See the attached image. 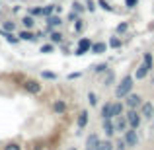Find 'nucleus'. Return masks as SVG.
<instances>
[{"instance_id": "22", "label": "nucleus", "mask_w": 154, "mask_h": 150, "mask_svg": "<svg viewBox=\"0 0 154 150\" xmlns=\"http://www.w3.org/2000/svg\"><path fill=\"white\" fill-rule=\"evenodd\" d=\"M125 111H127V107H125L123 99L113 101V119H115V117H119V115H125Z\"/></svg>"}, {"instance_id": "42", "label": "nucleus", "mask_w": 154, "mask_h": 150, "mask_svg": "<svg viewBox=\"0 0 154 150\" xmlns=\"http://www.w3.org/2000/svg\"><path fill=\"white\" fill-rule=\"evenodd\" d=\"M55 14H63V6L60 4H55Z\"/></svg>"}, {"instance_id": "17", "label": "nucleus", "mask_w": 154, "mask_h": 150, "mask_svg": "<svg viewBox=\"0 0 154 150\" xmlns=\"http://www.w3.org/2000/svg\"><path fill=\"white\" fill-rule=\"evenodd\" d=\"M100 117H102V119H113V101H105L102 105Z\"/></svg>"}, {"instance_id": "24", "label": "nucleus", "mask_w": 154, "mask_h": 150, "mask_svg": "<svg viewBox=\"0 0 154 150\" xmlns=\"http://www.w3.org/2000/svg\"><path fill=\"white\" fill-rule=\"evenodd\" d=\"M84 29H86V22H84V18L80 16V18L72 23V31H74L76 35H80V33H84Z\"/></svg>"}, {"instance_id": "16", "label": "nucleus", "mask_w": 154, "mask_h": 150, "mask_svg": "<svg viewBox=\"0 0 154 150\" xmlns=\"http://www.w3.org/2000/svg\"><path fill=\"white\" fill-rule=\"evenodd\" d=\"M107 49H109L107 41H94V43H92L90 53H92V55H103V53L107 51Z\"/></svg>"}, {"instance_id": "41", "label": "nucleus", "mask_w": 154, "mask_h": 150, "mask_svg": "<svg viewBox=\"0 0 154 150\" xmlns=\"http://www.w3.org/2000/svg\"><path fill=\"white\" fill-rule=\"evenodd\" d=\"M80 76H82V72H70L66 78H68V80H76V78H80Z\"/></svg>"}, {"instance_id": "35", "label": "nucleus", "mask_w": 154, "mask_h": 150, "mask_svg": "<svg viewBox=\"0 0 154 150\" xmlns=\"http://www.w3.org/2000/svg\"><path fill=\"white\" fill-rule=\"evenodd\" d=\"M86 99H88V103H90V107H96V105H98V94H96V92H88Z\"/></svg>"}, {"instance_id": "31", "label": "nucleus", "mask_w": 154, "mask_h": 150, "mask_svg": "<svg viewBox=\"0 0 154 150\" xmlns=\"http://www.w3.org/2000/svg\"><path fill=\"white\" fill-rule=\"evenodd\" d=\"M55 49H57V45H53V43L49 41V43H43V45L39 47V53H43V55H51V53H55Z\"/></svg>"}, {"instance_id": "43", "label": "nucleus", "mask_w": 154, "mask_h": 150, "mask_svg": "<svg viewBox=\"0 0 154 150\" xmlns=\"http://www.w3.org/2000/svg\"><path fill=\"white\" fill-rule=\"evenodd\" d=\"M150 121H152V127H154V115H152V119H150Z\"/></svg>"}, {"instance_id": "18", "label": "nucleus", "mask_w": 154, "mask_h": 150, "mask_svg": "<svg viewBox=\"0 0 154 150\" xmlns=\"http://www.w3.org/2000/svg\"><path fill=\"white\" fill-rule=\"evenodd\" d=\"M148 74H150V70H148L146 66H144L143 63L139 64V66L135 68V72H133V76H135V80H146Z\"/></svg>"}, {"instance_id": "13", "label": "nucleus", "mask_w": 154, "mask_h": 150, "mask_svg": "<svg viewBox=\"0 0 154 150\" xmlns=\"http://www.w3.org/2000/svg\"><path fill=\"white\" fill-rule=\"evenodd\" d=\"M18 37H20V41H29V43H35L37 41V35H35V31L33 29H20V33H18Z\"/></svg>"}, {"instance_id": "8", "label": "nucleus", "mask_w": 154, "mask_h": 150, "mask_svg": "<svg viewBox=\"0 0 154 150\" xmlns=\"http://www.w3.org/2000/svg\"><path fill=\"white\" fill-rule=\"evenodd\" d=\"M102 131L105 133V139H113V135L117 133L113 119H102Z\"/></svg>"}, {"instance_id": "32", "label": "nucleus", "mask_w": 154, "mask_h": 150, "mask_svg": "<svg viewBox=\"0 0 154 150\" xmlns=\"http://www.w3.org/2000/svg\"><path fill=\"white\" fill-rule=\"evenodd\" d=\"M27 14L33 18H43V6H31L27 8Z\"/></svg>"}, {"instance_id": "4", "label": "nucleus", "mask_w": 154, "mask_h": 150, "mask_svg": "<svg viewBox=\"0 0 154 150\" xmlns=\"http://www.w3.org/2000/svg\"><path fill=\"white\" fill-rule=\"evenodd\" d=\"M92 43H94V41H92L90 37H80L78 43H76V47H74V51H72V55H74V57H84L86 53H90Z\"/></svg>"}, {"instance_id": "28", "label": "nucleus", "mask_w": 154, "mask_h": 150, "mask_svg": "<svg viewBox=\"0 0 154 150\" xmlns=\"http://www.w3.org/2000/svg\"><path fill=\"white\" fill-rule=\"evenodd\" d=\"M109 68V64L107 63H98V64H94V66H92V72H94L96 76H102L105 70H107Z\"/></svg>"}, {"instance_id": "30", "label": "nucleus", "mask_w": 154, "mask_h": 150, "mask_svg": "<svg viewBox=\"0 0 154 150\" xmlns=\"http://www.w3.org/2000/svg\"><path fill=\"white\" fill-rule=\"evenodd\" d=\"M127 31H129V22H119V23L115 26V33L121 35V37H123Z\"/></svg>"}, {"instance_id": "36", "label": "nucleus", "mask_w": 154, "mask_h": 150, "mask_svg": "<svg viewBox=\"0 0 154 150\" xmlns=\"http://www.w3.org/2000/svg\"><path fill=\"white\" fill-rule=\"evenodd\" d=\"M84 4H86V10L90 12V14H94V12L98 10V2H96V0H84Z\"/></svg>"}, {"instance_id": "38", "label": "nucleus", "mask_w": 154, "mask_h": 150, "mask_svg": "<svg viewBox=\"0 0 154 150\" xmlns=\"http://www.w3.org/2000/svg\"><path fill=\"white\" fill-rule=\"evenodd\" d=\"M2 150H22V144L20 142H8Z\"/></svg>"}, {"instance_id": "3", "label": "nucleus", "mask_w": 154, "mask_h": 150, "mask_svg": "<svg viewBox=\"0 0 154 150\" xmlns=\"http://www.w3.org/2000/svg\"><path fill=\"white\" fill-rule=\"evenodd\" d=\"M125 119L129 123V129H137L139 131V127L143 125V115H140L139 109H127L125 111Z\"/></svg>"}, {"instance_id": "29", "label": "nucleus", "mask_w": 154, "mask_h": 150, "mask_svg": "<svg viewBox=\"0 0 154 150\" xmlns=\"http://www.w3.org/2000/svg\"><path fill=\"white\" fill-rule=\"evenodd\" d=\"M16 27H18V23H16L14 20H2V29L4 31H12V33H14Z\"/></svg>"}, {"instance_id": "14", "label": "nucleus", "mask_w": 154, "mask_h": 150, "mask_svg": "<svg viewBox=\"0 0 154 150\" xmlns=\"http://www.w3.org/2000/svg\"><path fill=\"white\" fill-rule=\"evenodd\" d=\"M47 39L53 43V45H63L64 43V33L60 29H53L49 35H47Z\"/></svg>"}, {"instance_id": "27", "label": "nucleus", "mask_w": 154, "mask_h": 150, "mask_svg": "<svg viewBox=\"0 0 154 150\" xmlns=\"http://www.w3.org/2000/svg\"><path fill=\"white\" fill-rule=\"evenodd\" d=\"M96 2H98V8H102L103 12H109V14H115V8L111 6V2H109V0H96Z\"/></svg>"}, {"instance_id": "45", "label": "nucleus", "mask_w": 154, "mask_h": 150, "mask_svg": "<svg viewBox=\"0 0 154 150\" xmlns=\"http://www.w3.org/2000/svg\"><path fill=\"white\" fill-rule=\"evenodd\" d=\"M53 2H55V0H53Z\"/></svg>"}, {"instance_id": "21", "label": "nucleus", "mask_w": 154, "mask_h": 150, "mask_svg": "<svg viewBox=\"0 0 154 150\" xmlns=\"http://www.w3.org/2000/svg\"><path fill=\"white\" fill-rule=\"evenodd\" d=\"M107 45H109V49H121L123 47V39H121V35H117V33H113L111 37L107 39Z\"/></svg>"}, {"instance_id": "26", "label": "nucleus", "mask_w": 154, "mask_h": 150, "mask_svg": "<svg viewBox=\"0 0 154 150\" xmlns=\"http://www.w3.org/2000/svg\"><path fill=\"white\" fill-rule=\"evenodd\" d=\"M143 64L148 68V70H152V68H154V55H152L150 51L143 53Z\"/></svg>"}, {"instance_id": "25", "label": "nucleus", "mask_w": 154, "mask_h": 150, "mask_svg": "<svg viewBox=\"0 0 154 150\" xmlns=\"http://www.w3.org/2000/svg\"><path fill=\"white\" fill-rule=\"evenodd\" d=\"M70 10H72V12H76L78 16H84V12H88V10H86V4L80 2V0H74V2L70 4Z\"/></svg>"}, {"instance_id": "23", "label": "nucleus", "mask_w": 154, "mask_h": 150, "mask_svg": "<svg viewBox=\"0 0 154 150\" xmlns=\"http://www.w3.org/2000/svg\"><path fill=\"white\" fill-rule=\"evenodd\" d=\"M0 35H2V37L10 43V45H18V43H20V37H18V35L12 33V31H4L2 27H0Z\"/></svg>"}, {"instance_id": "6", "label": "nucleus", "mask_w": 154, "mask_h": 150, "mask_svg": "<svg viewBox=\"0 0 154 150\" xmlns=\"http://www.w3.org/2000/svg\"><path fill=\"white\" fill-rule=\"evenodd\" d=\"M45 23H47L45 31H47V35H49L53 29H59V27H63L64 20L60 18V14H53V16H49V18H45Z\"/></svg>"}, {"instance_id": "39", "label": "nucleus", "mask_w": 154, "mask_h": 150, "mask_svg": "<svg viewBox=\"0 0 154 150\" xmlns=\"http://www.w3.org/2000/svg\"><path fill=\"white\" fill-rule=\"evenodd\" d=\"M125 6H127V10H135L139 6V0H125Z\"/></svg>"}, {"instance_id": "15", "label": "nucleus", "mask_w": 154, "mask_h": 150, "mask_svg": "<svg viewBox=\"0 0 154 150\" xmlns=\"http://www.w3.org/2000/svg\"><path fill=\"white\" fill-rule=\"evenodd\" d=\"M100 136L98 133H90V135L86 136V150H98V144H100Z\"/></svg>"}, {"instance_id": "10", "label": "nucleus", "mask_w": 154, "mask_h": 150, "mask_svg": "<svg viewBox=\"0 0 154 150\" xmlns=\"http://www.w3.org/2000/svg\"><path fill=\"white\" fill-rule=\"evenodd\" d=\"M102 76H103V86L105 88H111V86H115V84H117V74H115L113 68H107Z\"/></svg>"}, {"instance_id": "33", "label": "nucleus", "mask_w": 154, "mask_h": 150, "mask_svg": "<svg viewBox=\"0 0 154 150\" xmlns=\"http://www.w3.org/2000/svg\"><path fill=\"white\" fill-rule=\"evenodd\" d=\"M115 148V144H113L111 139H105V140H100L98 144V150H113Z\"/></svg>"}, {"instance_id": "11", "label": "nucleus", "mask_w": 154, "mask_h": 150, "mask_svg": "<svg viewBox=\"0 0 154 150\" xmlns=\"http://www.w3.org/2000/svg\"><path fill=\"white\" fill-rule=\"evenodd\" d=\"M88 121H90V113H88V109L78 111V115H76V127H78L80 131L88 127Z\"/></svg>"}, {"instance_id": "34", "label": "nucleus", "mask_w": 154, "mask_h": 150, "mask_svg": "<svg viewBox=\"0 0 154 150\" xmlns=\"http://www.w3.org/2000/svg\"><path fill=\"white\" fill-rule=\"evenodd\" d=\"M41 78L43 80H59V74L53 70H41Z\"/></svg>"}, {"instance_id": "2", "label": "nucleus", "mask_w": 154, "mask_h": 150, "mask_svg": "<svg viewBox=\"0 0 154 150\" xmlns=\"http://www.w3.org/2000/svg\"><path fill=\"white\" fill-rule=\"evenodd\" d=\"M22 88H23V92L29 94V96H39L43 92V84L35 78H26L23 84H22Z\"/></svg>"}, {"instance_id": "19", "label": "nucleus", "mask_w": 154, "mask_h": 150, "mask_svg": "<svg viewBox=\"0 0 154 150\" xmlns=\"http://www.w3.org/2000/svg\"><path fill=\"white\" fill-rule=\"evenodd\" d=\"M113 123H115V131L121 133V135H123V133L129 129V123H127V119H125V115L115 117V119H113Z\"/></svg>"}, {"instance_id": "9", "label": "nucleus", "mask_w": 154, "mask_h": 150, "mask_svg": "<svg viewBox=\"0 0 154 150\" xmlns=\"http://www.w3.org/2000/svg\"><path fill=\"white\" fill-rule=\"evenodd\" d=\"M51 111L55 113V115H64V113L68 111L66 101H64V99H55V101L51 103Z\"/></svg>"}, {"instance_id": "12", "label": "nucleus", "mask_w": 154, "mask_h": 150, "mask_svg": "<svg viewBox=\"0 0 154 150\" xmlns=\"http://www.w3.org/2000/svg\"><path fill=\"white\" fill-rule=\"evenodd\" d=\"M139 111H140V115H143V119H152V115H154V103H152V101H144V103L139 107Z\"/></svg>"}, {"instance_id": "44", "label": "nucleus", "mask_w": 154, "mask_h": 150, "mask_svg": "<svg viewBox=\"0 0 154 150\" xmlns=\"http://www.w3.org/2000/svg\"><path fill=\"white\" fill-rule=\"evenodd\" d=\"M68 150H76V148H68Z\"/></svg>"}, {"instance_id": "7", "label": "nucleus", "mask_w": 154, "mask_h": 150, "mask_svg": "<svg viewBox=\"0 0 154 150\" xmlns=\"http://www.w3.org/2000/svg\"><path fill=\"white\" fill-rule=\"evenodd\" d=\"M123 140H125V144H127V148L139 146V133H137V129H127V131L123 133Z\"/></svg>"}, {"instance_id": "1", "label": "nucleus", "mask_w": 154, "mask_h": 150, "mask_svg": "<svg viewBox=\"0 0 154 150\" xmlns=\"http://www.w3.org/2000/svg\"><path fill=\"white\" fill-rule=\"evenodd\" d=\"M135 88V76L133 74H125L119 82L115 84V98L117 99H125Z\"/></svg>"}, {"instance_id": "40", "label": "nucleus", "mask_w": 154, "mask_h": 150, "mask_svg": "<svg viewBox=\"0 0 154 150\" xmlns=\"http://www.w3.org/2000/svg\"><path fill=\"white\" fill-rule=\"evenodd\" d=\"M78 18H80V16H78V14H76V12H72V10H70V14H68V16H66V22H72V23H74V22H76V20H78Z\"/></svg>"}, {"instance_id": "20", "label": "nucleus", "mask_w": 154, "mask_h": 150, "mask_svg": "<svg viewBox=\"0 0 154 150\" xmlns=\"http://www.w3.org/2000/svg\"><path fill=\"white\" fill-rule=\"evenodd\" d=\"M20 23H22V27H23V29H35V23H37V20H35L33 16L26 14L22 20H20Z\"/></svg>"}, {"instance_id": "5", "label": "nucleus", "mask_w": 154, "mask_h": 150, "mask_svg": "<svg viewBox=\"0 0 154 150\" xmlns=\"http://www.w3.org/2000/svg\"><path fill=\"white\" fill-rule=\"evenodd\" d=\"M123 103H125V107H127V109H139L140 105L144 103V99H143V96H140V94L131 92V94H129L127 98L123 99Z\"/></svg>"}, {"instance_id": "37", "label": "nucleus", "mask_w": 154, "mask_h": 150, "mask_svg": "<svg viewBox=\"0 0 154 150\" xmlns=\"http://www.w3.org/2000/svg\"><path fill=\"white\" fill-rule=\"evenodd\" d=\"M53 14H55V2L43 6V18H49V16H53Z\"/></svg>"}]
</instances>
